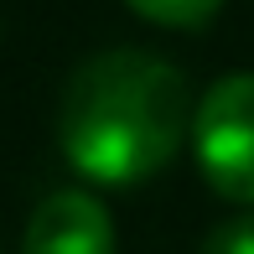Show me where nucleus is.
Segmentation results:
<instances>
[{
	"instance_id": "20e7f679",
	"label": "nucleus",
	"mask_w": 254,
	"mask_h": 254,
	"mask_svg": "<svg viewBox=\"0 0 254 254\" xmlns=\"http://www.w3.org/2000/svg\"><path fill=\"white\" fill-rule=\"evenodd\" d=\"M140 21L151 26H171V31H192V26H207L218 16L223 0H125Z\"/></svg>"
},
{
	"instance_id": "7ed1b4c3",
	"label": "nucleus",
	"mask_w": 254,
	"mask_h": 254,
	"mask_svg": "<svg viewBox=\"0 0 254 254\" xmlns=\"http://www.w3.org/2000/svg\"><path fill=\"white\" fill-rule=\"evenodd\" d=\"M21 254H114V218L88 192H52L31 213Z\"/></svg>"
},
{
	"instance_id": "f03ea898",
	"label": "nucleus",
	"mask_w": 254,
	"mask_h": 254,
	"mask_svg": "<svg viewBox=\"0 0 254 254\" xmlns=\"http://www.w3.org/2000/svg\"><path fill=\"white\" fill-rule=\"evenodd\" d=\"M192 151L218 197L254 207V73H228L192 114Z\"/></svg>"
},
{
	"instance_id": "39448f33",
	"label": "nucleus",
	"mask_w": 254,
	"mask_h": 254,
	"mask_svg": "<svg viewBox=\"0 0 254 254\" xmlns=\"http://www.w3.org/2000/svg\"><path fill=\"white\" fill-rule=\"evenodd\" d=\"M202 254H254V207L223 218V223L202 239Z\"/></svg>"
},
{
	"instance_id": "f257e3e1",
	"label": "nucleus",
	"mask_w": 254,
	"mask_h": 254,
	"mask_svg": "<svg viewBox=\"0 0 254 254\" xmlns=\"http://www.w3.org/2000/svg\"><path fill=\"white\" fill-rule=\"evenodd\" d=\"M192 114L197 109L182 67L140 47H114L73 73L57 114V140L78 177L99 187H135L171 166Z\"/></svg>"
}]
</instances>
